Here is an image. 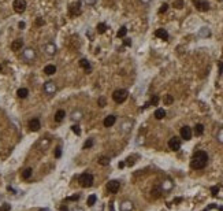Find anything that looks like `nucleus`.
Segmentation results:
<instances>
[{
  "label": "nucleus",
  "instance_id": "10",
  "mask_svg": "<svg viewBox=\"0 0 223 211\" xmlns=\"http://www.w3.org/2000/svg\"><path fill=\"white\" fill-rule=\"evenodd\" d=\"M119 186H121L119 181L112 180V181H110V182L107 184V191H108L110 193H117L119 191Z\"/></svg>",
  "mask_w": 223,
  "mask_h": 211
},
{
  "label": "nucleus",
  "instance_id": "25",
  "mask_svg": "<svg viewBox=\"0 0 223 211\" xmlns=\"http://www.w3.org/2000/svg\"><path fill=\"white\" fill-rule=\"evenodd\" d=\"M163 101H164V104H166V106H170V104H173L174 97L171 96V95H166V96H164V99H163Z\"/></svg>",
  "mask_w": 223,
  "mask_h": 211
},
{
  "label": "nucleus",
  "instance_id": "41",
  "mask_svg": "<svg viewBox=\"0 0 223 211\" xmlns=\"http://www.w3.org/2000/svg\"><path fill=\"white\" fill-rule=\"evenodd\" d=\"M19 28L23 29V28H25V22H19Z\"/></svg>",
  "mask_w": 223,
  "mask_h": 211
},
{
  "label": "nucleus",
  "instance_id": "44",
  "mask_svg": "<svg viewBox=\"0 0 223 211\" xmlns=\"http://www.w3.org/2000/svg\"><path fill=\"white\" fill-rule=\"evenodd\" d=\"M179 202H182V199H181V198H178V199H175V200H174V203H179Z\"/></svg>",
  "mask_w": 223,
  "mask_h": 211
},
{
  "label": "nucleus",
  "instance_id": "31",
  "mask_svg": "<svg viewBox=\"0 0 223 211\" xmlns=\"http://www.w3.org/2000/svg\"><path fill=\"white\" fill-rule=\"evenodd\" d=\"M71 130L74 132L77 136H80L81 134V130H80V126H78V125H73V126H71Z\"/></svg>",
  "mask_w": 223,
  "mask_h": 211
},
{
  "label": "nucleus",
  "instance_id": "7",
  "mask_svg": "<svg viewBox=\"0 0 223 211\" xmlns=\"http://www.w3.org/2000/svg\"><path fill=\"white\" fill-rule=\"evenodd\" d=\"M193 4L198 11H208L210 10V3L205 0H193Z\"/></svg>",
  "mask_w": 223,
  "mask_h": 211
},
{
  "label": "nucleus",
  "instance_id": "9",
  "mask_svg": "<svg viewBox=\"0 0 223 211\" xmlns=\"http://www.w3.org/2000/svg\"><path fill=\"white\" fill-rule=\"evenodd\" d=\"M168 147H170L171 151H178L181 148V140L178 137H171L168 140Z\"/></svg>",
  "mask_w": 223,
  "mask_h": 211
},
{
  "label": "nucleus",
  "instance_id": "40",
  "mask_svg": "<svg viewBox=\"0 0 223 211\" xmlns=\"http://www.w3.org/2000/svg\"><path fill=\"white\" fill-rule=\"evenodd\" d=\"M123 44H125V45H131V41L129 40V38H126V40L123 41Z\"/></svg>",
  "mask_w": 223,
  "mask_h": 211
},
{
  "label": "nucleus",
  "instance_id": "35",
  "mask_svg": "<svg viewBox=\"0 0 223 211\" xmlns=\"http://www.w3.org/2000/svg\"><path fill=\"white\" fill-rule=\"evenodd\" d=\"M60 156H62V148L58 147V148L55 149V158H60Z\"/></svg>",
  "mask_w": 223,
  "mask_h": 211
},
{
  "label": "nucleus",
  "instance_id": "13",
  "mask_svg": "<svg viewBox=\"0 0 223 211\" xmlns=\"http://www.w3.org/2000/svg\"><path fill=\"white\" fill-rule=\"evenodd\" d=\"M115 122H117V117L115 115H108L104 119V126L105 128H111V126L115 125Z\"/></svg>",
  "mask_w": 223,
  "mask_h": 211
},
{
  "label": "nucleus",
  "instance_id": "23",
  "mask_svg": "<svg viewBox=\"0 0 223 211\" xmlns=\"http://www.w3.org/2000/svg\"><path fill=\"white\" fill-rule=\"evenodd\" d=\"M31 173H33V170H31L30 167L25 169V170H23V173H22V178H23V180H29V178L31 177Z\"/></svg>",
  "mask_w": 223,
  "mask_h": 211
},
{
  "label": "nucleus",
  "instance_id": "26",
  "mask_svg": "<svg viewBox=\"0 0 223 211\" xmlns=\"http://www.w3.org/2000/svg\"><path fill=\"white\" fill-rule=\"evenodd\" d=\"M105 30H107V25L103 24V22H100L99 25H97V32H99L100 34H103V33H105Z\"/></svg>",
  "mask_w": 223,
  "mask_h": 211
},
{
  "label": "nucleus",
  "instance_id": "17",
  "mask_svg": "<svg viewBox=\"0 0 223 211\" xmlns=\"http://www.w3.org/2000/svg\"><path fill=\"white\" fill-rule=\"evenodd\" d=\"M44 73L47 75H52L56 73V67L54 66V65H47L45 67H44Z\"/></svg>",
  "mask_w": 223,
  "mask_h": 211
},
{
  "label": "nucleus",
  "instance_id": "46",
  "mask_svg": "<svg viewBox=\"0 0 223 211\" xmlns=\"http://www.w3.org/2000/svg\"><path fill=\"white\" fill-rule=\"evenodd\" d=\"M1 71H3V67H1V66H0V73H1Z\"/></svg>",
  "mask_w": 223,
  "mask_h": 211
},
{
  "label": "nucleus",
  "instance_id": "24",
  "mask_svg": "<svg viewBox=\"0 0 223 211\" xmlns=\"http://www.w3.org/2000/svg\"><path fill=\"white\" fill-rule=\"evenodd\" d=\"M126 33H127V28H126V26H122V28L119 29V32L117 33V36H118L119 38H122L126 36Z\"/></svg>",
  "mask_w": 223,
  "mask_h": 211
},
{
  "label": "nucleus",
  "instance_id": "36",
  "mask_svg": "<svg viewBox=\"0 0 223 211\" xmlns=\"http://www.w3.org/2000/svg\"><path fill=\"white\" fill-rule=\"evenodd\" d=\"M10 208H11V207H10V204H3L1 206V207H0V211H10Z\"/></svg>",
  "mask_w": 223,
  "mask_h": 211
},
{
  "label": "nucleus",
  "instance_id": "3",
  "mask_svg": "<svg viewBox=\"0 0 223 211\" xmlns=\"http://www.w3.org/2000/svg\"><path fill=\"white\" fill-rule=\"evenodd\" d=\"M93 184V175L89 173H84L80 177V185L84 188H89Z\"/></svg>",
  "mask_w": 223,
  "mask_h": 211
},
{
  "label": "nucleus",
  "instance_id": "33",
  "mask_svg": "<svg viewBox=\"0 0 223 211\" xmlns=\"http://www.w3.org/2000/svg\"><path fill=\"white\" fill-rule=\"evenodd\" d=\"M167 8H168V4L167 3H164V4H161V7L159 8V14H163V13H166L167 11Z\"/></svg>",
  "mask_w": 223,
  "mask_h": 211
},
{
  "label": "nucleus",
  "instance_id": "8",
  "mask_svg": "<svg viewBox=\"0 0 223 211\" xmlns=\"http://www.w3.org/2000/svg\"><path fill=\"white\" fill-rule=\"evenodd\" d=\"M34 58H36V52H34V50H31V48H26V50L22 52V59L26 60L27 63L31 62V60H34Z\"/></svg>",
  "mask_w": 223,
  "mask_h": 211
},
{
  "label": "nucleus",
  "instance_id": "39",
  "mask_svg": "<svg viewBox=\"0 0 223 211\" xmlns=\"http://www.w3.org/2000/svg\"><path fill=\"white\" fill-rule=\"evenodd\" d=\"M36 24H37V25H44V21L41 18H38L37 21H36Z\"/></svg>",
  "mask_w": 223,
  "mask_h": 211
},
{
  "label": "nucleus",
  "instance_id": "47",
  "mask_svg": "<svg viewBox=\"0 0 223 211\" xmlns=\"http://www.w3.org/2000/svg\"><path fill=\"white\" fill-rule=\"evenodd\" d=\"M220 211H223V207H220Z\"/></svg>",
  "mask_w": 223,
  "mask_h": 211
},
{
  "label": "nucleus",
  "instance_id": "18",
  "mask_svg": "<svg viewBox=\"0 0 223 211\" xmlns=\"http://www.w3.org/2000/svg\"><path fill=\"white\" fill-rule=\"evenodd\" d=\"M17 95H18L19 99H26L27 95H29V91L26 88H19L18 91H17Z\"/></svg>",
  "mask_w": 223,
  "mask_h": 211
},
{
  "label": "nucleus",
  "instance_id": "4",
  "mask_svg": "<svg viewBox=\"0 0 223 211\" xmlns=\"http://www.w3.org/2000/svg\"><path fill=\"white\" fill-rule=\"evenodd\" d=\"M82 3L81 1H75V3H71L70 4V7H68V13H70V15H73V17H75V15H80L81 11H82Z\"/></svg>",
  "mask_w": 223,
  "mask_h": 211
},
{
  "label": "nucleus",
  "instance_id": "1",
  "mask_svg": "<svg viewBox=\"0 0 223 211\" xmlns=\"http://www.w3.org/2000/svg\"><path fill=\"white\" fill-rule=\"evenodd\" d=\"M207 162H208V155L204 151H197L194 152V155L192 156V161H190V166L194 170H201L207 166Z\"/></svg>",
  "mask_w": 223,
  "mask_h": 211
},
{
  "label": "nucleus",
  "instance_id": "6",
  "mask_svg": "<svg viewBox=\"0 0 223 211\" xmlns=\"http://www.w3.org/2000/svg\"><path fill=\"white\" fill-rule=\"evenodd\" d=\"M14 11L18 14H22L26 10V0H14L13 3Z\"/></svg>",
  "mask_w": 223,
  "mask_h": 211
},
{
  "label": "nucleus",
  "instance_id": "45",
  "mask_svg": "<svg viewBox=\"0 0 223 211\" xmlns=\"http://www.w3.org/2000/svg\"><path fill=\"white\" fill-rule=\"evenodd\" d=\"M143 3H148V1H151V0H141Z\"/></svg>",
  "mask_w": 223,
  "mask_h": 211
},
{
  "label": "nucleus",
  "instance_id": "14",
  "mask_svg": "<svg viewBox=\"0 0 223 211\" xmlns=\"http://www.w3.org/2000/svg\"><path fill=\"white\" fill-rule=\"evenodd\" d=\"M155 36L156 37L161 38V40H168V32L166 30V29H157V30L155 32Z\"/></svg>",
  "mask_w": 223,
  "mask_h": 211
},
{
  "label": "nucleus",
  "instance_id": "21",
  "mask_svg": "<svg viewBox=\"0 0 223 211\" xmlns=\"http://www.w3.org/2000/svg\"><path fill=\"white\" fill-rule=\"evenodd\" d=\"M45 52L48 54V55H54L56 52V47L54 45V44H47V47H45Z\"/></svg>",
  "mask_w": 223,
  "mask_h": 211
},
{
  "label": "nucleus",
  "instance_id": "20",
  "mask_svg": "<svg viewBox=\"0 0 223 211\" xmlns=\"http://www.w3.org/2000/svg\"><path fill=\"white\" fill-rule=\"evenodd\" d=\"M203 133H204V125L197 124L194 126V134H196V136H201Z\"/></svg>",
  "mask_w": 223,
  "mask_h": 211
},
{
  "label": "nucleus",
  "instance_id": "34",
  "mask_svg": "<svg viewBox=\"0 0 223 211\" xmlns=\"http://www.w3.org/2000/svg\"><path fill=\"white\" fill-rule=\"evenodd\" d=\"M97 103H99V107H104L107 104V100H105V97H100Z\"/></svg>",
  "mask_w": 223,
  "mask_h": 211
},
{
  "label": "nucleus",
  "instance_id": "30",
  "mask_svg": "<svg viewBox=\"0 0 223 211\" xmlns=\"http://www.w3.org/2000/svg\"><path fill=\"white\" fill-rule=\"evenodd\" d=\"M174 7L175 8H182L183 7V1L182 0H174Z\"/></svg>",
  "mask_w": 223,
  "mask_h": 211
},
{
  "label": "nucleus",
  "instance_id": "42",
  "mask_svg": "<svg viewBox=\"0 0 223 211\" xmlns=\"http://www.w3.org/2000/svg\"><path fill=\"white\" fill-rule=\"evenodd\" d=\"M60 211H68V210H67L66 206H62V207H60Z\"/></svg>",
  "mask_w": 223,
  "mask_h": 211
},
{
  "label": "nucleus",
  "instance_id": "19",
  "mask_svg": "<svg viewBox=\"0 0 223 211\" xmlns=\"http://www.w3.org/2000/svg\"><path fill=\"white\" fill-rule=\"evenodd\" d=\"M64 115H66L64 110H58L55 114V121L56 122H62L63 119H64Z\"/></svg>",
  "mask_w": 223,
  "mask_h": 211
},
{
  "label": "nucleus",
  "instance_id": "15",
  "mask_svg": "<svg viewBox=\"0 0 223 211\" xmlns=\"http://www.w3.org/2000/svg\"><path fill=\"white\" fill-rule=\"evenodd\" d=\"M80 66L84 69L86 73H90V71H92V66H90V63L88 62V59H81V60H80Z\"/></svg>",
  "mask_w": 223,
  "mask_h": 211
},
{
  "label": "nucleus",
  "instance_id": "22",
  "mask_svg": "<svg viewBox=\"0 0 223 211\" xmlns=\"http://www.w3.org/2000/svg\"><path fill=\"white\" fill-rule=\"evenodd\" d=\"M166 117V111L163 110V108H157L155 111V118L156 119H163Z\"/></svg>",
  "mask_w": 223,
  "mask_h": 211
},
{
  "label": "nucleus",
  "instance_id": "12",
  "mask_svg": "<svg viewBox=\"0 0 223 211\" xmlns=\"http://www.w3.org/2000/svg\"><path fill=\"white\" fill-rule=\"evenodd\" d=\"M27 126H29V129H30L31 132H37L40 128H41V124H40V119L38 118H31L30 121H29V124H27Z\"/></svg>",
  "mask_w": 223,
  "mask_h": 211
},
{
  "label": "nucleus",
  "instance_id": "28",
  "mask_svg": "<svg viewBox=\"0 0 223 211\" xmlns=\"http://www.w3.org/2000/svg\"><path fill=\"white\" fill-rule=\"evenodd\" d=\"M94 203H96V196H94V195H90V196L88 198L86 204H88V206H93Z\"/></svg>",
  "mask_w": 223,
  "mask_h": 211
},
{
  "label": "nucleus",
  "instance_id": "5",
  "mask_svg": "<svg viewBox=\"0 0 223 211\" xmlns=\"http://www.w3.org/2000/svg\"><path fill=\"white\" fill-rule=\"evenodd\" d=\"M44 91H45L47 95L52 96V95H55V93H56L58 87H56V84L54 82V81H47V82L44 84Z\"/></svg>",
  "mask_w": 223,
  "mask_h": 211
},
{
  "label": "nucleus",
  "instance_id": "38",
  "mask_svg": "<svg viewBox=\"0 0 223 211\" xmlns=\"http://www.w3.org/2000/svg\"><path fill=\"white\" fill-rule=\"evenodd\" d=\"M78 199H80V196H78V195H75V196H70V198H67L66 200L71 202V200H78Z\"/></svg>",
  "mask_w": 223,
  "mask_h": 211
},
{
  "label": "nucleus",
  "instance_id": "37",
  "mask_svg": "<svg viewBox=\"0 0 223 211\" xmlns=\"http://www.w3.org/2000/svg\"><path fill=\"white\" fill-rule=\"evenodd\" d=\"M211 192H212L214 196H216L218 192H219V188H218V186H212V188H211Z\"/></svg>",
  "mask_w": 223,
  "mask_h": 211
},
{
  "label": "nucleus",
  "instance_id": "29",
  "mask_svg": "<svg viewBox=\"0 0 223 211\" xmlns=\"http://www.w3.org/2000/svg\"><path fill=\"white\" fill-rule=\"evenodd\" d=\"M90 147H93V140L92 138H88L86 141H85V144H84V149H88V148H90Z\"/></svg>",
  "mask_w": 223,
  "mask_h": 211
},
{
  "label": "nucleus",
  "instance_id": "27",
  "mask_svg": "<svg viewBox=\"0 0 223 211\" xmlns=\"http://www.w3.org/2000/svg\"><path fill=\"white\" fill-rule=\"evenodd\" d=\"M99 163L101 166H105V165H108L110 163V158H107V156H100L99 158Z\"/></svg>",
  "mask_w": 223,
  "mask_h": 211
},
{
  "label": "nucleus",
  "instance_id": "16",
  "mask_svg": "<svg viewBox=\"0 0 223 211\" xmlns=\"http://www.w3.org/2000/svg\"><path fill=\"white\" fill-rule=\"evenodd\" d=\"M22 47H23V41H22L21 38H18V40H14L13 44H11V50L15 51V52H17V51H19L21 48H22Z\"/></svg>",
  "mask_w": 223,
  "mask_h": 211
},
{
  "label": "nucleus",
  "instance_id": "2",
  "mask_svg": "<svg viewBox=\"0 0 223 211\" xmlns=\"http://www.w3.org/2000/svg\"><path fill=\"white\" fill-rule=\"evenodd\" d=\"M127 96H129V93H127L126 89H117V91H114V93H112V99H114L115 103H118V104L123 103L125 100L127 99Z\"/></svg>",
  "mask_w": 223,
  "mask_h": 211
},
{
  "label": "nucleus",
  "instance_id": "43",
  "mask_svg": "<svg viewBox=\"0 0 223 211\" xmlns=\"http://www.w3.org/2000/svg\"><path fill=\"white\" fill-rule=\"evenodd\" d=\"M86 1L89 4H94V3H96V0H86Z\"/></svg>",
  "mask_w": 223,
  "mask_h": 211
},
{
  "label": "nucleus",
  "instance_id": "32",
  "mask_svg": "<svg viewBox=\"0 0 223 211\" xmlns=\"http://www.w3.org/2000/svg\"><path fill=\"white\" fill-rule=\"evenodd\" d=\"M157 103H159V96H156V95H155V96L151 99V101H149V106H151V104H152V106H156Z\"/></svg>",
  "mask_w": 223,
  "mask_h": 211
},
{
  "label": "nucleus",
  "instance_id": "11",
  "mask_svg": "<svg viewBox=\"0 0 223 211\" xmlns=\"http://www.w3.org/2000/svg\"><path fill=\"white\" fill-rule=\"evenodd\" d=\"M192 134H193V132L189 126H182V128H181V137H182L183 140H190V138H192Z\"/></svg>",
  "mask_w": 223,
  "mask_h": 211
}]
</instances>
